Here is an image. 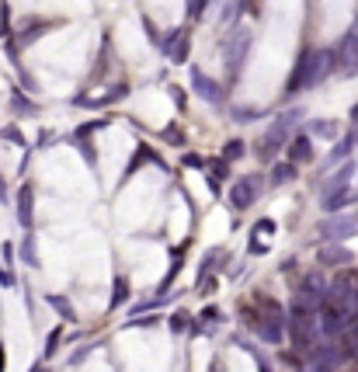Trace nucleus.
Returning <instances> with one entry per match:
<instances>
[{
    "instance_id": "nucleus-1",
    "label": "nucleus",
    "mask_w": 358,
    "mask_h": 372,
    "mask_svg": "<svg viewBox=\"0 0 358 372\" xmlns=\"http://www.w3.org/2000/svg\"><path fill=\"white\" fill-rule=\"evenodd\" d=\"M337 67V56L334 49H317V52H302L289 84H285V94H299V91H313L331 70Z\"/></svg>"
},
{
    "instance_id": "nucleus-2",
    "label": "nucleus",
    "mask_w": 358,
    "mask_h": 372,
    "mask_svg": "<svg viewBox=\"0 0 358 372\" xmlns=\"http://www.w3.org/2000/svg\"><path fill=\"white\" fill-rule=\"evenodd\" d=\"M302 119V112L299 108H292V112H282L275 122H272V129L265 132V139L258 143L261 150H258V156H265V161H268V156H275L282 146H285V139H289V132L296 129V122Z\"/></svg>"
},
{
    "instance_id": "nucleus-3",
    "label": "nucleus",
    "mask_w": 358,
    "mask_h": 372,
    "mask_svg": "<svg viewBox=\"0 0 358 372\" xmlns=\"http://www.w3.org/2000/svg\"><path fill=\"white\" fill-rule=\"evenodd\" d=\"M250 45H254V35H250L247 28H237V32L226 38V70H230V77H237V73L243 70Z\"/></svg>"
},
{
    "instance_id": "nucleus-4",
    "label": "nucleus",
    "mask_w": 358,
    "mask_h": 372,
    "mask_svg": "<svg viewBox=\"0 0 358 372\" xmlns=\"http://www.w3.org/2000/svg\"><path fill=\"white\" fill-rule=\"evenodd\" d=\"M358 233V216L355 212H348V216H341V212H334L331 220L320 223V237L324 240H348Z\"/></svg>"
},
{
    "instance_id": "nucleus-5",
    "label": "nucleus",
    "mask_w": 358,
    "mask_h": 372,
    "mask_svg": "<svg viewBox=\"0 0 358 372\" xmlns=\"http://www.w3.org/2000/svg\"><path fill=\"white\" fill-rule=\"evenodd\" d=\"M258 191H261V178L258 174H247L240 181L230 185V205L233 209H250L254 202H258Z\"/></svg>"
},
{
    "instance_id": "nucleus-6",
    "label": "nucleus",
    "mask_w": 358,
    "mask_h": 372,
    "mask_svg": "<svg viewBox=\"0 0 358 372\" xmlns=\"http://www.w3.org/2000/svg\"><path fill=\"white\" fill-rule=\"evenodd\" d=\"M191 87L198 97H206L209 104H223V87L209 77V73H202V70H191Z\"/></svg>"
},
{
    "instance_id": "nucleus-7",
    "label": "nucleus",
    "mask_w": 358,
    "mask_h": 372,
    "mask_svg": "<svg viewBox=\"0 0 358 372\" xmlns=\"http://www.w3.org/2000/svg\"><path fill=\"white\" fill-rule=\"evenodd\" d=\"M331 292H337L341 299H355L358 296V268H348V264H344V268L337 272V279H334Z\"/></svg>"
},
{
    "instance_id": "nucleus-8",
    "label": "nucleus",
    "mask_w": 358,
    "mask_h": 372,
    "mask_svg": "<svg viewBox=\"0 0 358 372\" xmlns=\"http://www.w3.org/2000/svg\"><path fill=\"white\" fill-rule=\"evenodd\" d=\"M164 49H167V56H171L174 63H184V60H188V35H184L181 28L167 32V42H164Z\"/></svg>"
},
{
    "instance_id": "nucleus-9",
    "label": "nucleus",
    "mask_w": 358,
    "mask_h": 372,
    "mask_svg": "<svg viewBox=\"0 0 358 372\" xmlns=\"http://www.w3.org/2000/svg\"><path fill=\"white\" fill-rule=\"evenodd\" d=\"M351 251L348 247H341V244H327L324 251H320V264H331V268H344V264H351Z\"/></svg>"
},
{
    "instance_id": "nucleus-10",
    "label": "nucleus",
    "mask_w": 358,
    "mask_h": 372,
    "mask_svg": "<svg viewBox=\"0 0 358 372\" xmlns=\"http://www.w3.org/2000/svg\"><path fill=\"white\" fill-rule=\"evenodd\" d=\"M351 202H358V191H351V188H337V191H327V195H324V209H327V212H341V209H348Z\"/></svg>"
},
{
    "instance_id": "nucleus-11",
    "label": "nucleus",
    "mask_w": 358,
    "mask_h": 372,
    "mask_svg": "<svg viewBox=\"0 0 358 372\" xmlns=\"http://www.w3.org/2000/svg\"><path fill=\"white\" fill-rule=\"evenodd\" d=\"M289 161H292V164L313 161V139H310V136H296V139L289 143Z\"/></svg>"
},
{
    "instance_id": "nucleus-12",
    "label": "nucleus",
    "mask_w": 358,
    "mask_h": 372,
    "mask_svg": "<svg viewBox=\"0 0 358 372\" xmlns=\"http://www.w3.org/2000/svg\"><path fill=\"white\" fill-rule=\"evenodd\" d=\"M32 185H21V191H18V223L25 226V230H32Z\"/></svg>"
},
{
    "instance_id": "nucleus-13",
    "label": "nucleus",
    "mask_w": 358,
    "mask_h": 372,
    "mask_svg": "<svg viewBox=\"0 0 358 372\" xmlns=\"http://www.w3.org/2000/svg\"><path fill=\"white\" fill-rule=\"evenodd\" d=\"M351 174H355V167H351V164H344V167H341V171H337V174H334L327 185H324V195H327V191H337V188H348Z\"/></svg>"
},
{
    "instance_id": "nucleus-14",
    "label": "nucleus",
    "mask_w": 358,
    "mask_h": 372,
    "mask_svg": "<svg viewBox=\"0 0 358 372\" xmlns=\"http://www.w3.org/2000/svg\"><path fill=\"white\" fill-rule=\"evenodd\" d=\"M355 143H358V132H348V136H344V139H341V143L331 150V164H337L341 156H348V153L355 150Z\"/></svg>"
},
{
    "instance_id": "nucleus-15",
    "label": "nucleus",
    "mask_w": 358,
    "mask_h": 372,
    "mask_svg": "<svg viewBox=\"0 0 358 372\" xmlns=\"http://www.w3.org/2000/svg\"><path fill=\"white\" fill-rule=\"evenodd\" d=\"M230 115H233V122H254V119H261V108H250V104H233Z\"/></svg>"
},
{
    "instance_id": "nucleus-16",
    "label": "nucleus",
    "mask_w": 358,
    "mask_h": 372,
    "mask_svg": "<svg viewBox=\"0 0 358 372\" xmlns=\"http://www.w3.org/2000/svg\"><path fill=\"white\" fill-rule=\"evenodd\" d=\"M292 178H296V164H292V161L272 167V185H285V181H292Z\"/></svg>"
},
{
    "instance_id": "nucleus-17",
    "label": "nucleus",
    "mask_w": 358,
    "mask_h": 372,
    "mask_svg": "<svg viewBox=\"0 0 358 372\" xmlns=\"http://www.w3.org/2000/svg\"><path fill=\"white\" fill-rule=\"evenodd\" d=\"M129 303V282L126 279H115V289H112V310H119V306H126Z\"/></svg>"
},
{
    "instance_id": "nucleus-18",
    "label": "nucleus",
    "mask_w": 358,
    "mask_h": 372,
    "mask_svg": "<svg viewBox=\"0 0 358 372\" xmlns=\"http://www.w3.org/2000/svg\"><path fill=\"white\" fill-rule=\"evenodd\" d=\"M21 261H25V264H32V268L38 264V257H35V237H32V230H28V233H25V240H21Z\"/></svg>"
},
{
    "instance_id": "nucleus-19",
    "label": "nucleus",
    "mask_w": 358,
    "mask_h": 372,
    "mask_svg": "<svg viewBox=\"0 0 358 372\" xmlns=\"http://www.w3.org/2000/svg\"><path fill=\"white\" fill-rule=\"evenodd\" d=\"M49 303H53L60 313H63V321H77V313H73V306H70V299H63V296H49Z\"/></svg>"
},
{
    "instance_id": "nucleus-20",
    "label": "nucleus",
    "mask_w": 358,
    "mask_h": 372,
    "mask_svg": "<svg viewBox=\"0 0 358 372\" xmlns=\"http://www.w3.org/2000/svg\"><path fill=\"white\" fill-rule=\"evenodd\" d=\"M243 153H247V150H243V139H230V143L223 146V156H226V161H240Z\"/></svg>"
},
{
    "instance_id": "nucleus-21",
    "label": "nucleus",
    "mask_w": 358,
    "mask_h": 372,
    "mask_svg": "<svg viewBox=\"0 0 358 372\" xmlns=\"http://www.w3.org/2000/svg\"><path fill=\"white\" fill-rule=\"evenodd\" d=\"M223 178H230L226 156H223V161H216V164H213V188H219V181H223Z\"/></svg>"
},
{
    "instance_id": "nucleus-22",
    "label": "nucleus",
    "mask_w": 358,
    "mask_h": 372,
    "mask_svg": "<svg viewBox=\"0 0 358 372\" xmlns=\"http://www.w3.org/2000/svg\"><path fill=\"white\" fill-rule=\"evenodd\" d=\"M310 132L313 136H337V126L334 122H310Z\"/></svg>"
},
{
    "instance_id": "nucleus-23",
    "label": "nucleus",
    "mask_w": 358,
    "mask_h": 372,
    "mask_svg": "<svg viewBox=\"0 0 358 372\" xmlns=\"http://www.w3.org/2000/svg\"><path fill=\"white\" fill-rule=\"evenodd\" d=\"M60 338H63V327H56L53 334H49V345H45V358H53L56 348H60Z\"/></svg>"
},
{
    "instance_id": "nucleus-24",
    "label": "nucleus",
    "mask_w": 358,
    "mask_h": 372,
    "mask_svg": "<svg viewBox=\"0 0 358 372\" xmlns=\"http://www.w3.org/2000/svg\"><path fill=\"white\" fill-rule=\"evenodd\" d=\"M206 4H209V0H188V18H191V21H198V18H202V11H206Z\"/></svg>"
},
{
    "instance_id": "nucleus-25",
    "label": "nucleus",
    "mask_w": 358,
    "mask_h": 372,
    "mask_svg": "<svg viewBox=\"0 0 358 372\" xmlns=\"http://www.w3.org/2000/svg\"><path fill=\"white\" fill-rule=\"evenodd\" d=\"M8 21H11V11H8V4H0V35H11Z\"/></svg>"
},
{
    "instance_id": "nucleus-26",
    "label": "nucleus",
    "mask_w": 358,
    "mask_h": 372,
    "mask_svg": "<svg viewBox=\"0 0 358 372\" xmlns=\"http://www.w3.org/2000/svg\"><path fill=\"white\" fill-rule=\"evenodd\" d=\"M0 286H4V289H14V272H11V268H0Z\"/></svg>"
},
{
    "instance_id": "nucleus-27",
    "label": "nucleus",
    "mask_w": 358,
    "mask_h": 372,
    "mask_svg": "<svg viewBox=\"0 0 358 372\" xmlns=\"http://www.w3.org/2000/svg\"><path fill=\"white\" fill-rule=\"evenodd\" d=\"M14 112H35V104H28L21 94H14Z\"/></svg>"
},
{
    "instance_id": "nucleus-28",
    "label": "nucleus",
    "mask_w": 358,
    "mask_h": 372,
    "mask_svg": "<svg viewBox=\"0 0 358 372\" xmlns=\"http://www.w3.org/2000/svg\"><path fill=\"white\" fill-rule=\"evenodd\" d=\"M184 164H188V167H206V161H202L198 153H184Z\"/></svg>"
},
{
    "instance_id": "nucleus-29",
    "label": "nucleus",
    "mask_w": 358,
    "mask_h": 372,
    "mask_svg": "<svg viewBox=\"0 0 358 372\" xmlns=\"http://www.w3.org/2000/svg\"><path fill=\"white\" fill-rule=\"evenodd\" d=\"M0 202L8 205V181H4V174H0Z\"/></svg>"
},
{
    "instance_id": "nucleus-30",
    "label": "nucleus",
    "mask_w": 358,
    "mask_h": 372,
    "mask_svg": "<svg viewBox=\"0 0 358 372\" xmlns=\"http://www.w3.org/2000/svg\"><path fill=\"white\" fill-rule=\"evenodd\" d=\"M171 327L174 331H184V316H171Z\"/></svg>"
},
{
    "instance_id": "nucleus-31",
    "label": "nucleus",
    "mask_w": 358,
    "mask_h": 372,
    "mask_svg": "<svg viewBox=\"0 0 358 372\" xmlns=\"http://www.w3.org/2000/svg\"><path fill=\"white\" fill-rule=\"evenodd\" d=\"M213 372H223V362H219V358L213 362Z\"/></svg>"
},
{
    "instance_id": "nucleus-32",
    "label": "nucleus",
    "mask_w": 358,
    "mask_h": 372,
    "mask_svg": "<svg viewBox=\"0 0 358 372\" xmlns=\"http://www.w3.org/2000/svg\"><path fill=\"white\" fill-rule=\"evenodd\" d=\"M0 372H4V348H0Z\"/></svg>"
},
{
    "instance_id": "nucleus-33",
    "label": "nucleus",
    "mask_w": 358,
    "mask_h": 372,
    "mask_svg": "<svg viewBox=\"0 0 358 372\" xmlns=\"http://www.w3.org/2000/svg\"><path fill=\"white\" fill-rule=\"evenodd\" d=\"M351 119H355V122H358V104H355V108H351Z\"/></svg>"
},
{
    "instance_id": "nucleus-34",
    "label": "nucleus",
    "mask_w": 358,
    "mask_h": 372,
    "mask_svg": "<svg viewBox=\"0 0 358 372\" xmlns=\"http://www.w3.org/2000/svg\"><path fill=\"white\" fill-rule=\"evenodd\" d=\"M32 372H45V365H32Z\"/></svg>"
},
{
    "instance_id": "nucleus-35",
    "label": "nucleus",
    "mask_w": 358,
    "mask_h": 372,
    "mask_svg": "<svg viewBox=\"0 0 358 372\" xmlns=\"http://www.w3.org/2000/svg\"><path fill=\"white\" fill-rule=\"evenodd\" d=\"M258 369H261V372H272V369H268V365H258Z\"/></svg>"
}]
</instances>
